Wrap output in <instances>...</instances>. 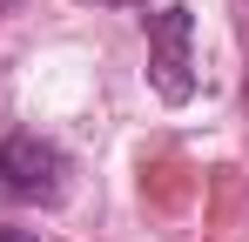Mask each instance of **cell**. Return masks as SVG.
<instances>
[{"label":"cell","instance_id":"cell-1","mask_svg":"<svg viewBox=\"0 0 249 242\" xmlns=\"http://www.w3.org/2000/svg\"><path fill=\"white\" fill-rule=\"evenodd\" d=\"M0 189L20 202H61L68 189V155L41 135H7L0 141Z\"/></svg>","mask_w":249,"mask_h":242},{"label":"cell","instance_id":"cell-2","mask_svg":"<svg viewBox=\"0 0 249 242\" xmlns=\"http://www.w3.org/2000/svg\"><path fill=\"white\" fill-rule=\"evenodd\" d=\"M189 40H196V20H189V7H162L155 20H148V74H155V94L162 101H189L196 94V61H189Z\"/></svg>","mask_w":249,"mask_h":242},{"label":"cell","instance_id":"cell-4","mask_svg":"<svg viewBox=\"0 0 249 242\" xmlns=\"http://www.w3.org/2000/svg\"><path fill=\"white\" fill-rule=\"evenodd\" d=\"M101 7H142V0H101Z\"/></svg>","mask_w":249,"mask_h":242},{"label":"cell","instance_id":"cell-3","mask_svg":"<svg viewBox=\"0 0 249 242\" xmlns=\"http://www.w3.org/2000/svg\"><path fill=\"white\" fill-rule=\"evenodd\" d=\"M0 242H27V236H20V229H0Z\"/></svg>","mask_w":249,"mask_h":242}]
</instances>
